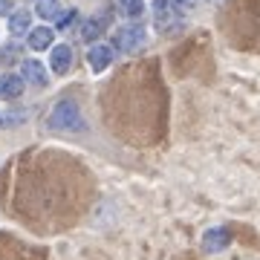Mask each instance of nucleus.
<instances>
[{
  "instance_id": "nucleus-1",
  "label": "nucleus",
  "mask_w": 260,
  "mask_h": 260,
  "mask_svg": "<svg viewBox=\"0 0 260 260\" xmlns=\"http://www.w3.org/2000/svg\"><path fill=\"white\" fill-rule=\"evenodd\" d=\"M49 127L55 130H81L84 127V119H81V110L75 102H58L52 107V116H49Z\"/></svg>"
},
{
  "instance_id": "nucleus-2",
  "label": "nucleus",
  "mask_w": 260,
  "mask_h": 260,
  "mask_svg": "<svg viewBox=\"0 0 260 260\" xmlns=\"http://www.w3.org/2000/svg\"><path fill=\"white\" fill-rule=\"evenodd\" d=\"M145 44V29L142 23H127V26L116 29V47L124 49V52H133Z\"/></svg>"
},
{
  "instance_id": "nucleus-3",
  "label": "nucleus",
  "mask_w": 260,
  "mask_h": 260,
  "mask_svg": "<svg viewBox=\"0 0 260 260\" xmlns=\"http://www.w3.org/2000/svg\"><path fill=\"white\" fill-rule=\"evenodd\" d=\"M113 47H107V44H90V49H87V64H90V70L93 73H104L107 67L113 64Z\"/></svg>"
},
{
  "instance_id": "nucleus-4",
  "label": "nucleus",
  "mask_w": 260,
  "mask_h": 260,
  "mask_svg": "<svg viewBox=\"0 0 260 260\" xmlns=\"http://www.w3.org/2000/svg\"><path fill=\"white\" fill-rule=\"evenodd\" d=\"M49 64H52V70L58 75L70 73V67H73V49H70V44H55L52 52H49Z\"/></svg>"
},
{
  "instance_id": "nucleus-5",
  "label": "nucleus",
  "mask_w": 260,
  "mask_h": 260,
  "mask_svg": "<svg viewBox=\"0 0 260 260\" xmlns=\"http://www.w3.org/2000/svg\"><path fill=\"white\" fill-rule=\"evenodd\" d=\"M29 49L35 52H44L47 47H55V32L49 26H38V29H29Z\"/></svg>"
},
{
  "instance_id": "nucleus-6",
  "label": "nucleus",
  "mask_w": 260,
  "mask_h": 260,
  "mask_svg": "<svg viewBox=\"0 0 260 260\" xmlns=\"http://www.w3.org/2000/svg\"><path fill=\"white\" fill-rule=\"evenodd\" d=\"M23 93V75H15V73H6L0 75V99H18Z\"/></svg>"
},
{
  "instance_id": "nucleus-7",
  "label": "nucleus",
  "mask_w": 260,
  "mask_h": 260,
  "mask_svg": "<svg viewBox=\"0 0 260 260\" xmlns=\"http://www.w3.org/2000/svg\"><path fill=\"white\" fill-rule=\"evenodd\" d=\"M20 70H23V81L35 84V87H44V84H47V70H44V64H38V61H23Z\"/></svg>"
},
{
  "instance_id": "nucleus-8",
  "label": "nucleus",
  "mask_w": 260,
  "mask_h": 260,
  "mask_svg": "<svg viewBox=\"0 0 260 260\" xmlns=\"http://www.w3.org/2000/svg\"><path fill=\"white\" fill-rule=\"evenodd\" d=\"M203 246H205V251L225 249V246H229V232H225V229H211V232H205Z\"/></svg>"
},
{
  "instance_id": "nucleus-9",
  "label": "nucleus",
  "mask_w": 260,
  "mask_h": 260,
  "mask_svg": "<svg viewBox=\"0 0 260 260\" xmlns=\"http://www.w3.org/2000/svg\"><path fill=\"white\" fill-rule=\"evenodd\" d=\"M29 23H32V15H29L26 9H18V12L9 15V32L12 35H26L29 29H32Z\"/></svg>"
},
{
  "instance_id": "nucleus-10",
  "label": "nucleus",
  "mask_w": 260,
  "mask_h": 260,
  "mask_svg": "<svg viewBox=\"0 0 260 260\" xmlns=\"http://www.w3.org/2000/svg\"><path fill=\"white\" fill-rule=\"evenodd\" d=\"M35 12H38V18L55 20L58 15H61V3H58V0H38V3H35Z\"/></svg>"
},
{
  "instance_id": "nucleus-11",
  "label": "nucleus",
  "mask_w": 260,
  "mask_h": 260,
  "mask_svg": "<svg viewBox=\"0 0 260 260\" xmlns=\"http://www.w3.org/2000/svg\"><path fill=\"white\" fill-rule=\"evenodd\" d=\"M20 52H23V49L15 47V44H6V47H0V64H3V67L15 64V61L20 58Z\"/></svg>"
},
{
  "instance_id": "nucleus-12",
  "label": "nucleus",
  "mask_w": 260,
  "mask_h": 260,
  "mask_svg": "<svg viewBox=\"0 0 260 260\" xmlns=\"http://www.w3.org/2000/svg\"><path fill=\"white\" fill-rule=\"evenodd\" d=\"M119 9L127 15V18H139L142 9H145V0H119Z\"/></svg>"
},
{
  "instance_id": "nucleus-13",
  "label": "nucleus",
  "mask_w": 260,
  "mask_h": 260,
  "mask_svg": "<svg viewBox=\"0 0 260 260\" xmlns=\"http://www.w3.org/2000/svg\"><path fill=\"white\" fill-rule=\"evenodd\" d=\"M75 20H78V12H75V9H70V12H61V15L55 18V29H61V32H64V29L75 26Z\"/></svg>"
},
{
  "instance_id": "nucleus-14",
  "label": "nucleus",
  "mask_w": 260,
  "mask_h": 260,
  "mask_svg": "<svg viewBox=\"0 0 260 260\" xmlns=\"http://www.w3.org/2000/svg\"><path fill=\"white\" fill-rule=\"evenodd\" d=\"M99 32H102L99 20H87V26H84V38H87V41H93V38H99Z\"/></svg>"
},
{
  "instance_id": "nucleus-15",
  "label": "nucleus",
  "mask_w": 260,
  "mask_h": 260,
  "mask_svg": "<svg viewBox=\"0 0 260 260\" xmlns=\"http://www.w3.org/2000/svg\"><path fill=\"white\" fill-rule=\"evenodd\" d=\"M174 3V9H191L194 6V0H171Z\"/></svg>"
},
{
  "instance_id": "nucleus-16",
  "label": "nucleus",
  "mask_w": 260,
  "mask_h": 260,
  "mask_svg": "<svg viewBox=\"0 0 260 260\" xmlns=\"http://www.w3.org/2000/svg\"><path fill=\"white\" fill-rule=\"evenodd\" d=\"M12 12V0H0V15H9Z\"/></svg>"
}]
</instances>
